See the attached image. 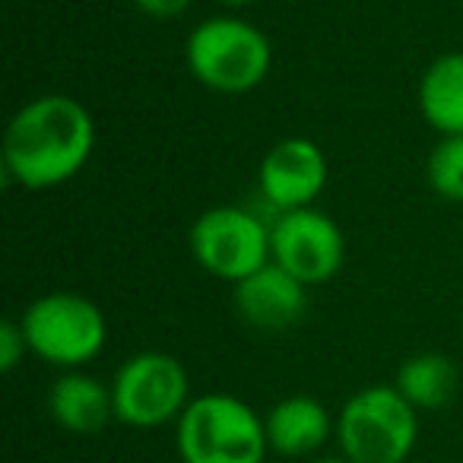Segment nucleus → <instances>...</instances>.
Listing matches in <instances>:
<instances>
[{
	"mask_svg": "<svg viewBox=\"0 0 463 463\" xmlns=\"http://www.w3.org/2000/svg\"><path fill=\"white\" fill-rule=\"evenodd\" d=\"M96 146L92 115L71 96H39L26 102L4 134V168L10 181L45 191L83 172Z\"/></svg>",
	"mask_w": 463,
	"mask_h": 463,
	"instance_id": "nucleus-1",
	"label": "nucleus"
},
{
	"mask_svg": "<svg viewBox=\"0 0 463 463\" xmlns=\"http://www.w3.org/2000/svg\"><path fill=\"white\" fill-rule=\"evenodd\" d=\"M181 463H264L267 425L245 400L203 393L187 403L175 431Z\"/></svg>",
	"mask_w": 463,
	"mask_h": 463,
	"instance_id": "nucleus-2",
	"label": "nucleus"
},
{
	"mask_svg": "<svg viewBox=\"0 0 463 463\" xmlns=\"http://www.w3.org/2000/svg\"><path fill=\"white\" fill-rule=\"evenodd\" d=\"M419 410L393 384L362 387L336 416V441L349 463H406L419 438Z\"/></svg>",
	"mask_w": 463,
	"mask_h": 463,
	"instance_id": "nucleus-3",
	"label": "nucleus"
},
{
	"mask_svg": "<svg viewBox=\"0 0 463 463\" xmlns=\"http://www.w3.org/2000/svg\"><path fill=\"white\" fill-rule=\"evenodd\" d=\"M187 71L206 90L239 96L264 83L273 52L258 26L235 16H213L187 35Z\"/></svg>",
	"mask_w": 463,
	"mask_h": 463,
	"instance_id": "nucleus-4",
	"label": "nucleus"
},
{
	"mask_svg": "<svg viewBox=\"0 0 463 463\" xmlns=\"http://www.w3.org/2000/svg\"><path fill=\"white\" fill-rule=\"evenodd\" d=\"M29 353L48 365L77 372L92 362L109 340V324L92 298L77 292L39 296L20 317Z\"/></svg>",
	"mask_w": 463,
	"mask_h": 463,
	"instance_id": "nucleus-5",
	"label": "nucleus"
},
{
	"mask_svg": "<svg viewBox=\"0 0 463 463\" xmlns=\"http://www.w3.org/2000/svg\"><path fill=\"white\" fill-rule=\"evenodd\" d=\"M115 419L130 429H159L178 422L191 403V378L168 353H137L111 381Z\"/></svg>",
	"mask_w": 463,
	"mask_h": 463,
	"instance_id": "nucleus-6",
	"label": "nucleus"
},
{
	"mask_svg": "<svg viewBox=\"0 0 463 463\" xmlns=\"http://www.w3.org/2000/svg\"><path fill=\"white\" fill-rule=\"evenodd\" d=\"M194 260L206 273L241 283L273 260L270 229L241 206H213L191 225Z\"/></svg>",
	"mask_w": 463,
	"mask_h": 463,
	"instance_id": "nucleus-7",
	"label": "nucleus"
},
{
	"mask_svg": "<svg viewBox=\"0 0 463 463\" xmlns=\"http://www.w3.org/2000/svg\"><path fill=\"white\" fill-rule=\"evenodd\" d=\"M270 251L273 264H279L286 273L305 286H321L340 273L346 241L343 232L327 213L305 206L292 210L273 222L270 229Z\"/></svg>",
	"mask_w": 463,
	"mask_h": 463,
	"instance_id": "nucleus-8",
	"label": "nucleus"
},
{
	"mask_svg": "<svg viewBox=\"0 0 463 463\" xmlns=\"http://www.w3.org/2000/svg\"><path fill=\"white\" fill-rule=\"evenodd\" d=\"M327 156L315 140H279L260 162V194L279 213L305 210L327 187Z\"/></svg>",
	"mask_w": 463,
	"mask_h": 463,
	"instance_id": "nucleus-9",
	"label": "nucleus"
},
{
	"mask_svg": "<svg viewBox=\"0 0 463 463\" xmlns=\"http://www.w3.org/2000/svg\"><path fill=\"white\" fill-rule=\"evenodd\" d=\"M235 308L248 327L277 334V330L292 327L305 315L308 286L298 283L292 273H286L283 267L270 260L258 273L235 283Z\"/></svg>",
	"mask_w": 463,
	"mask_h": 463,
	"instance_id": "nucleus-10",
	"label": "nucleus"
},
{
	"mask_svg": "<svg viewBox=\"0 0 463 463\" xmlns=\"http://www.w3.org/2000/svg\"><path fill=\"white\" fill-rule=\"evenodd\" d=\"M267 444L279 457H308L321 450L336 435V422L330 419L327 406L315 397H286L267 412Z\"/></svg>",
	"mask_w": 463,
	"mask_h": 463,
	"instance_id": "nucleus-11",
	"label": "nucleus"
},
{
	"mask_svg": "<svg viewBox=\"0 0 463 463\" xmlns=\"http://www.w3.org/2000/svg\"><path fill=\"white\" fill-rule=\"evenodd\" d=\"M48 412L61 429L73 435H96L115 419L111 384L86 372H64L48 391Z\"/></svg>",
	"mask_w": 463,
	"mask_h": 463,
	"instance_id": "nucleus-12",
	"label": "nucleus"
},
{
	"mask_svg": "<svg viewBox=\"0 0 463 463\" xmlns=\"http://www.w3.org/2000/svg\"><path fill=\"white\" fill-rule=\"evenodd\" d=\"M422 118L444 137H463V54L431 61L419 83Z\"/></svg>",
	"mask_w": 463,
	"mask_h": 463,
	"instance_id": "nucleus-13",
	"label": "nucleus"
},
{
	"mask_svg": "<svg viewBox=\"0 0 463 463\" xmlns=\"http://www.w3.org/2000/svg\"><path fill=\"white\" fill-rule=\"evenodd\" d=\"M393 387L412 410H441L457 393V365L441 353H419L397 368Z\"/></svg>",
	"mask_w": 463,
	"mask_h": 463,
	"instance_id": "nucleus-14",
	"label": "nucleus"
},
{
	"mask_svg": "<svg viewBox=\"0 0 463 463\" xmlns=\"http://www.w3.org/2000/svg\"><path fill=\"white\" fill-rule=\"evenodd\" d=\"M425 175L438 197L463 203V137H444L431 149Z\"/></svg>",
	"mask_w": 463,
	"mask_h": 463,
	"instance_id": "nucleus-15",
	"label": "nucleus"
},
{
	"mask_svg": "<svg viewBox=\"0 0 463 463\" xmlns=\"http://www.w3.org/2000/svg\"><path fill=\"white\" fill-rule=\"evenodd\" d=\"M26 353H29V343H26V334H23V324H16V321L0 324V368H4V372H14Z\"/></svg>",
	"mask_w": 463,
	"mask_h": 463,
	"instance_id": "nucleus-16",
	"label": "nucleus"
},
{
	"mask_svg": "<svg viewBox=\"0 0 463 463\" xmlns=\"http://www.w3.org/2000/svg\"><path fill=\"white\" fill-rule=\"evenodd\" d=\"M194 0H134V7L140 14L153 16V20H175L181 16L187 7H191Z\"/></svg>",
	"mask_w": 463,
	"mask_h": 463,
	"instance_id": "nucleus-17",
	"label": "nucleus"
},
{
	"mask_svg": "<svg viewBox=\"0 0 463 463\" xmlns=\"http://www.w3.org/2000/svg\"><path fill=\"white\" fill-rule=\"evenodd\" d=\"M219 4H229V7H248V4H258V0H219Z\"/></svg>",
	"mask_w": 463,
	"mask_h": 463,
	"instance_id": "nucleus-18",
	"label": "nucleus"
},
{
	"mask_svg": "<svg viewBox=\"0 0 463 463\" xmlns=\"http://www.w3.org/2000/svg\"><path fill=\"white\" fill-rule=\"evenodd\" d=\"M315 463H349V460H346V457L340 454V457H317Z\"/></svg>",
	"mask_w": 463,
	"mask_h": 463,
	"instance_id": "nucleus-19",
	"label": "nucleus"
}]
</instances>
